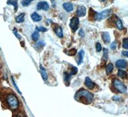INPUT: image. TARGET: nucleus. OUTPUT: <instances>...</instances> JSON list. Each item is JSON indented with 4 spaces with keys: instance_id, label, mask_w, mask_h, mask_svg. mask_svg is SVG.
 <instances>
[{
    "instance_id": "obj_1",
    "label": "nucleus",
    "mask_w": 128,
    "mask_h": 117,
    "mask_svg": "<svg viewBox=\"0 0 128 117\" xmlns=\"http://www.w3.org/2000/svg\"><path fill=\"white\" fill-rule=\"evenodd\" d=\"M74 98L78 101L82 102L84 104H90L93 100V94L84 89L78 90L75 94Z\"/></svg>"
},
{
    "instance_id": "obj_2",
    "label": "nucleus",
    "mask_w": 128,
    "mask_h": 117,
    "mask_svg": "<svg viewBox=\"0 0 128 117\" xmlns=\"http://www.w3.org/2000/svg\"><path fill=\"white\" fill-rule=\"evenodd\" d=\"M6 102L9 107L13 110H16L18 108L19 105L18 97L14 94H9L6 97Z\"/></svg>"
},
{
    "instance_id": "obj_3",
    "label": "nucleus",
    "mask_w": 128,
    "mask_h": 117,
    "mask_svg": "<svg viewBox=\"0 0 128 117\" xmlns=\"http://www.w3.org/2000/svg\"><path fill=\"white\" fill-rule=\"evenodd\" d=\"M112 12V10L111 9H106V10H103L100 13H98V12L94 11V18L96 20H102V19L108 18L111 15Z\"/></svg>"
},
{
    "instance_id": "obj_4",
    "label": "nucleus",
    "mask_w": 128,
    "mask_h": 117,
    "mask_svg": "<svg viewBox=\"0 0 128 117\" xmlns=\"http://www.w3.org/2000/svg\"><path fill=\"white\" fill-rule=\"evenodd\" d=\"M114 87L120 93H125L127 91V87L125 84L118 79H114L113 81Z\"/></svg>"
},
{
    "instance_id": "obj_5",
    "label": "nucleus",
    "mask_w": 128,
    "mask_h": 117,
    "mask_svg": "<svg viewBox=\"0 0 128 117\" xmlns=\"http://www.w3.org/2000/svg\"><path fill=\"white\" fill-rule=\"evenodd\" d=\"M79 24H80V20H79L78 18H76V17H73L70 19L69 26H70V28H71L72 31L73 32H76L78 30L79 27Z\"/></svg>"
},
{
    "instance_id": "obj_6",
    "label": "nucleus",
    "mask_w": 128,
    "mask_h": 117,
    "mask_svg": "<svg viewBox=\"0 0 128 117\" xmlns=\"http://www.w3.org/2000/svg\"><path fill=\"white\" fill-rule=\"evenodd\" d=\"M86 9L85 6H79L77 8V11H76V14L78 17L82 18V17H84L86 15Z\"/></svg>"
},
{
    "instance_id": "obj_7",
    "label": "nucleus",
    "mask_w": 128,
    "mask_h": 117,
    "mask_svg": "<svg viewBox=\"0 0 128 117\" xmlns=\"http://www.w3.org/2000/svg\"><path fill=\"white\" fill-rule=\"evenodd\" d=\"M36 7H37L38 10H45V11H46V10L50 8V6H49V4L46 2H39L36 5Z\"/></svg>"
},
{
    "instance_id": "obj_8",
    "label": "nucleus",
    "mask_w": 128,
    "mask_h": 117,
    "mask_svg": "<svg viewBox=\"0 0 128 117\" xmlns=\"http://www.w3.org/2000/svg\"><path fill=\"white\" fill-rule=\"evenodd\" d=\"M84 83H85L86 86L88 88H89V89H90V90H92V89L95 87V83L91 80V79H90V78H88V77H86V78H85Z\"/></svg>"
},
{
    "instance_id": "obj_9",
    "label": "nucleus",
    "mask_w": 128,
    "mask_h": 117,
    "mask_svg": "<svg viewBox=\"0 0 128 117\" xmlns=\"http://www.w3.org/2000/svg\"><path fill=\"white\" fill-rule=\"evenodd\" d=\"M116 66L118 68H125L127 66V62L124 60H118L116 61Z\"/></svg>"
},
{
    "instance_id": "obj_10",
    "label": "nucleus",
    "mask_w": 128,
    "mask_h": 117,
    "mask_svg": "<svg viewBox=\"0 0 128 117\" xmlns=\"http://www.w3.org/2000/svg\"><path fill=\"white\" fill-rule=\"evenodd\" d=\"M63 7L65 10L67 11V12H72L73 10H74V7H73V5L71 3H64L63 4Z\"/></svg>"
},
{
    "instance_id": "obj_11",
    "label": "nucleus",
    "mask_w": 128,
    "mask_h": 117,
    "mask_svg": "<svg viewBox=\"0 0 128 117\" xmlns=\"http://www.w3.org/2000/svg\"><path fill=\"white\" fill-rule=\"evenodd\" d=\"M54 32H55L56 35L58 37L63 38V36H64V34H63V30L60 26H56L54 28Z\"/></svg>"
},
{
    "instance_id": "obj_12",
    "label": "nucleus",
    "mask_w": 128,
    "mask_h": 117,
    "mask_svg": "<svg viewBox=\"0 0 128 117\" xmlns=\"http://www.w3.org/2000/svg\"><path fill=\"white\" fill-rule=\"evenodd\" d=\"M102 38L105 44H108L110 42V36L108 32H104L102 33Z\"/></svg>"
},
{
    "instance_id": "obj_13",
    "label": "nucleus",
    "mask_w": 128,
    "mask_h": 117,
    "mask_svg": "<svg viewBox=\"0 0 128 117\" xmlns=\"http://www.w3.org/2000/svg\"><path fill=\"white\" fill-rule=\"evenodd\" d=\"M40 74L42 77V79H43L44 81H47L48 79V74H47L46 70L45 68L42 66V65H40Z\"/></svg>"
},
{
    "instance_id": "obj_14",
    "label": "nucleus",
    "mask_w": 128,
    "mask_h": 117,
    "mask_svg": "<svg viewBox=\"0 0 128 117\" xmlns=\"http://www.w3.org/2000/svg\"><path fill=\"white\" fill-rule=\"evenodd\" d=\"M31 18L34 22H39L42 20V16H40L36 12H34L32 14L31 16Z\"/></svg>"
},
{
    "instance_id": "obj_15",
    "label": "nucleus",
    "mask_w": 128,
    "mask_h": 117,
    "mask_svg": "<svg viewBox=\"0 0 128 117\" xmlns=\"http://www.w3.org/2000/svg\"><path fill=\"white\" fill-rule=\"evenodd\" d=\"M84 56V51H83V49H82V50H81L78 53V60H77V63L78 65H80V64L83 62Z\"/></svg>"
},
{
    "instance_id": "obj_16",
    "label": "nucleus",
    "mask_w": 128,
    "mask_h": 117,
    "mask_svg": "<svg viewBox=\"0 0 128 117\" xmlns=\"http://www.w3.org/2000/svg\"><path fill=\"white\" fill-rule=\"evenodd\" d=\"M115 25H116V28H118V30H121L123 29V25H122V22L121 21L120 19L118 18V17H116L115 16Z\"/></svg>"
},
{
    "instance_id": "obj_17",
    "label": "nucleus",
    "mask_w": 128,
    "mask_h": 117,
    "mask_svg": "<svg viewBox=\"0 0 128 117\" xmlns=\"http://www.w3.org/2000/svg\"><path fill=\"white\" fill-rule=\"evenodd\" d=\"M71 76H72L68 73V72H64V81H65L67 85H68L69 83H70V79Z\"/></svg>"
},
{
    "instance_id": "obj_18",
    "label": "nucleus",
    "mask_w": 128,
    "mask_h": 117,
    "mask_svg": "<svg viewBox=\"0 0 128 117\" xmlns=\"http://www.w3.org/2000/svg\"><path fill=\"white\" fill-rule=\"evenodd\" d=\"M24 16L25 14L24 13H21L20 14H19V16H18L16 18V21L18 22V23H21V22H23L24 20Z\"/></svg>"
},
{
    "instance_id": "obj_19",
    "label": "nucleus",
    "mask_w": 128,
    "mask_h": 117,
    "mask_svg": "<svg viewBox=\"0 0 128 117\" xmlns=\"http://www.w3.org/2000/svg\"><path fill=\"white\" fill-rule=\"evenodd\" d=\"M7 4H11V5H13L16 11L18 10V0H8Z\"/></svg>"
},
{
    "instance_id": "obj_20",
    "label": "nucleus",
    "mask_w": 128,
    "mask_h": 117,
    "mask_svg": "<svg viewBox=\"0 0 128 117\" xmlns=\"http://www.w3.org/2000/svg\"><path fill=\"white\" fill-rule=\"evenodd\" d=\"M113 70H114V65H113V64H112V63H110V64H108V65H107V66H106V74H111V73L112 72V71H113Z\"/></svg>"
},
{
    "instance_id": "obj_21",
    "label": "nucleus",
    "mask_w": 128,
    "mask_h": 117,
    "mask_svg": "<svg viewBox=\"0 0 128 117\" xmlns=\"http://www.w3.org/2000/svg\"><path fill=\"white\" fill-rule=\"evenodd\" d=\"M118 76L120 77L122 79H124L127 77L128 76V74H127V72L124 70H119L118 72Z\"/></svg>"
},
{
    "instance_id": "obj_22",
    "label": "nucleus",
    "mask_w": 128,
    "mask_h": 117,
    "mask_svg": "<svg viewBox=\"0 0 128 117\" xmlns=\"http://www.w3.org/2000/svg\"><path fill=\"white\" fill-rule=\"evenodd\" d=\"M70 72H68L69 74L71 76L76 75L78 73V68L74 66H72L71 65V68H70Z\"/></svg>"
},
{
    "instance_id": "obj_23",
    "label": "nucleus",
    "mask_w": 128,
    "mask_h": 117,
    "mask_svg": "<svg viewBox=\"0 0 128 117\" xmlns=\"http://www.w3.org/2000/svg\"><path fill=\"white\" fill-rule=\"evenodd\" d=\"M39 36H40L39 33H38V32H37V31L34 32V33H33V34L32 35V39H33V40H34V41L38 40V39L39 38Z\"/></svg>"
},
{
    "instance_id": "obj_24",
    "label": "nucleus",
    "mask_w": 128,
    "mask_h": 117,
    "mask_svg": "<svg viewBox=\"0 0 128 117\" xmlns=\"http://www.w3.org/2000/svg\"><path fill=\"white\" fill-rule=\"evenodd\" d=\"M103 60L104 61H106L108 58V50L106 48H104L103 49Z\"/></svg>"
},
{
    "instance_id": "obj_25",
    "label": "nucleus",
    "mask_w": 128,
    "mask_h": 117,
    "mask_svg": "<svg viewBox=\"0 0 128 117\" xmlns=\"http://www.w3.org/2000/svg\"><path fill=\"white\" fill-rule=\"evenodd\" d=\"M122 46L124 49H128V38H124L122 40Z\"/></svg>"
},
{
    "instance_id": "obj_26",
    "label": "nucleus",
    "mask_w": 128,
    "mask_h": 117,
    "mask_svg": "<svg viewBox=\"0 0 128 117\" xmlns=\"http://www.w3.org/2000/svg\"><path fill=\"white\" fill-rule=\"evenodd\" d=\"M76 52H77L76 49L73 48V49H70V51H68V52H67V54H68V55H70V56H74V55L76 54Z\"/></svg>"
},
{
    "instance_id": "obj_27",
    "label": "nucleus",
    "mask_w": 128,
    "mask_h": 117,
    "mask_svg": "<svg viewBox=\"0 0 128 117\" xmlns=\"http://www.w3.org/2000/svg\"><path fill=\"white\" fill-rule=\"evenodd\" d=\"M96 51L97 52H100V51H102V46L100 45V44L98 42V43H96Z\"/></svg>"
},
{
    "instance_id": "obj_28",
    "label": "nucleus",
    "mask_w": 128,
    "mask_h": 117,
    "mask_svg": "<svg viewBox=\"0 0 128 117\" xmlns=\"http://www.w3.org/2000/svg\"><path fill=\"white\" fill-rule=\"evenodd\" d=\"M36 30L38 31V32H46V31H47V29L45 27H44V26H40V27H36Z\"/></svg>"
},
{
    "instance_id": "obj_29",
    "label": "nucleus",
    "mask_w": 128,
    "mask_h": 117,
    "mask_svg": "<svg viewBox=\"0 0 128 117\" xmlns=\"http://www.w3.org/2000/svg\"><path fill=\"white\" fill-rule=\"evenodd\" d=\"M13 33H14V35H16V37L18 38H19V39L21 38V36H20V35H19V33H18V30H17V29H16V28H14V29Z\"/></svg>"
},
{
    "instance_id": "obj_30",
    "label": "nucleus",
    "mask_w": 128,
    "mask_h": 117,
    "mask_svg": "<svg viewBox=\"0 0 128 117\" xmlns=\"http://www.w3.org/2000/svg\"><path fill=\"white\" fill-rule=\"evenodd\" d=\"M44 46H45V42H44L43 41H40L36 44V47H38V48H42Z\"/></svg>"
},
{
    "instance_id": "obj_31",
    "label": "nucleus",
    "mask_w": 128,
    "mask_h": 117,
    "mask_svg": "<svg viewBox=\"0 0 128 117\" xmlns=\"http://www.w3.org/2000/svg\"><path fill=\"white\" fill-rule=\"evenodd\" d=\"M110 48H111V49H113V50H115V49H116V42H112V43L111 44Z\"/></svg>"
},
{
    "instance_id": "obj_32",
    "label": "nucleus",
    "mask_w": 128,
    "mask_h": 117,
    "mask_svg": "<svg viewBox=\"0 0 128 117\" xmlns=\"http://www.w3.org/2000/svg\"><path fill=\"white\" fill-rule=\"evenodd\" d=\"M79 35H80V36H82V37H83L84 36V33L82 29L80 30V32H79Z\"/></svg>"
},
{
    "instance_id": "obj_33",
    "label": "nucleus",
    "mask_w": 128,
    "mask_h": 117,
    "mask_svg": "<svg viewBox=\"0 0 128 117\" xmlns=\"http://www.w3.org/2000/svg\"><path fill=\"white\" fill-rule=\"evenodd\" d=\"M122 54L123 56L126 57H128V51H123L122 52Z\"/></svg>"
},
{
    "instance_id": "obj_34",
    "label": "nucleus",
    "mask_w": 128,
    "mask_h": 117,
    "mask_svg": "<svg viewBox=\"0 0 128 117\" xmlns=\"http://www.w3.org/2000/svg\"><path fill=\"white\" fill-rule=\"evenodd\" d=\"M24 1H25V2H27V3H30L31 2H33V1H34V0H24Z\"/></svg>"
},
{
    "instance_id": "obj_35",
    "label": "nucleus",
    "mask_w": 128,
    "mask_h": 117,
    "mask_svg": "<svg viewBox=\"0 0 128 117\" xmlns=\"http://www.w3.org/2000/svg\"><path fill=\"white\" fill-rule=\"evenodd\" d=\"M100 1H101V2H106V0H100Z\"/></svg>"
}]
</instances>
